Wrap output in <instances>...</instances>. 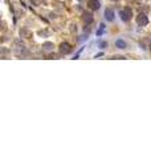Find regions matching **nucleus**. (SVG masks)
<instances>
[{
  "instance_id": "6e6552de",
  "label": "nucleus",
  "mask_w": 151,
  "mask_h": 160,
  "mask_svg": "<svg viewBox=\"0 0 151 160\" xmlns=\"http://www.w3.org/2000/svg\"><path fill=\"white\" fill-rule=\"evenodd\" d=\"M103 31H105V24H100V28H98V31H97V36L102 35Z\"/></svg>"
},
{
  "instance_id": "39448f33",
  "label": "nucleus",
  "mask_w": 151,
  "mask_h": 160,
  "mask_svg": "<svg viewBox=\"0 0 151 160\" xmlns=\"http://www.w3.org/2000/svg\"><path fill=\"white\" fill-rule=\"evenodd\" d=\"M60 52L63 53H69L70 52V46H69L68 43H63L60 46Z\"/></svg>"
},
{
  "instance_id": "f257e3e1",
  "label": "nucleus",
  "mask_w": 151,
  "mask_h": 160,
  "mask_svg": "<svg viewBox=\"0 0 151 160\" xmlns=\"http://www.w3.org/2000/svg\"><path fill=\"white\" fill-rule=\"evenodd\" d=\"M131 9L130 8H125V9H122V11L119 12V16H121V19H122L123 21H129L131 19Z\"/></svg>"
},
{
  "instance_id": "7ed1b4c3",
  "label": "nucleus",
  "mask_w": 151,
  "mask_h": 160,
  "mask_svg": "<svg viewBox=\"0 0 151 160\" xmlns=\"http://www.w3.org/2000/svg\"><path fill=\"white\" fill-rule=\"evenodd\" d=\"M114 16H115V14H114V11H113V9L107 8L105 11V19L107 21H113V20H114Z\"/></svg>"
},
{
  "instance_id": "20e7f679",
  "label": "nucleus",
  "mask_w": 151,
  "mask_h": 160,
  "mask_svg": "<svg viewBox=\"0 0 151 160\" xmlns=\"http://www.w3.org/2000/svg\"><path fill=\"white\" fill-rule=\"evenodd\" d=\"M88 6H89V8H91V9H100V7H101V3L98 1V0H89L88 1Z\"/></svg>"
},
{
  "instance_id": "0eeeda50",
  "label": "nucleus",
  "mask_w": 151,
  "mask_h": 160,
  "mask_svg": "<svg viewBox=\"0 0 151 160\" xmlns=\"http://www.w3.org/2000/svg\"><path fill=\"white\" fill-rule=\"evenodd\" d=\"M84 21H85V24H90L91 21H93V16H91V14L85 12V14H84Z\"/></svg>"
},
{
  "instance_id": "423d86ee",
  "label": "nucleus",
  "mask_w": 151,
  "mask_h": 160,
  "mask_svg": "<svg viewBox=\"0 0 151 160\" xmlns=\"http://www.w3.org/2000/svg\"><path fill=\"white\" fill-rule=\"evenodd\" d=\"M115 46H117V48H119V50H125L126 47H127V43H126L125 40H122V39H118V40L115 41Z\"/></svg>"
},
{
  "instance_id": "1a4fd4ad",
  "label": "nucleus",
  "mask_w": 151,
  "mask_h": 160,
  "mask_svg": "<svg viewBox=\"0 0 151 160\" xmlns=\"http://www.w3.org/2000/svg\"><path fill=\"white\" fill-rule=\"evenodd\" d=\"M51 47H53V44H52V43H45V44L43 46V48H44L45 51H51V50H52Z\"/></svg>"
},
{
  "instance_id": "f03ea898",
  "label": "nucleus",
  "mask_w": 151,
  "mask_h": 160,
  "mask_svg": "<svg viewBox=\"0 0 151 160\" xmlns=\"http://www.w3.org/2000/svg\"><path fill=\"white\" fill-rule=\"evenodd\" d=\"M137 23H138V26H142V27L148 24V16L145 14H139L137 18Z\"/></svg>"
},
{
  "instance_id": "9d476101",
  "label": "nucleus",
  "mask_w": 151,
  "mask_h": 160,
  "mask_svg": "<svg viewBox=\"0 0 151 160\" xmlns=\"http://www.w3.org/2000/svg\"><path fill=\"white\" fill-rule=\"evenodd\" d=\"M105 47H107V43H106V41H101V43H100V48H102V50H103Z\"/></svg>"
}]
</instances>
